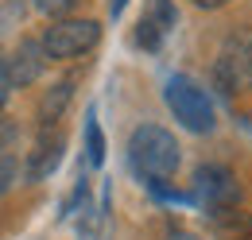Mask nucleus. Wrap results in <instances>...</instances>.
Here are the masks:
<instances>
[{"label":"nucleus","instance_id":"f257e3e1","mask_svg":"<svg viewBox=\"0 0 252 240\" xmlns=\"http://www.w3.org/2000/svg\"><path fill=\"white\" fill-rule=\"evenodd\" d=\"M128 167L136 179H144L148 186H167V182L179 175V163H183V148L179 140L163 128V124H140L132 128L128 136Z\"/></svg>","mask_w":252,"mask_h":240},{"label":"nucleus","instance_id":"f03ea898","mask_svg":"<svg viewBox=\"0 0 252 240\" xmlns=\"http://www.w3.org/2000/svg\"><path fill=\"white\" fill-rule=\"evenodd\" d=\"M163 101H167V109L175 113V120L194 132V136H206V132H214V101H210V93L202 90L194 78L187 74H175V78H167V86H163Z\"/></svg>","mask_w":252,"mask_h":240},{"label":"nucleus","instance_id":"7ed1b4c3","mask_svg":"<svg viewBox=\"0 0 252 240\" xmlns=\"http://www.w3.org/2000/svg\"><path fill=\"white\" fill-rule=\"evenodd\" d=\"M97 39H101V24L90 20V16H66L59 24H51V28L43 31V39H39V47H43V55L55 62H70V59H82L86 51H94Z\"/></svg>","mask_w":252,"mask_h":240},{"label":"nucleus","instance_id":"20e7f679","mask_svg":"<svg viewBox=\"0 0 252 240\" xmlns=\"http://www.w3.org/2000/svg\"><path fill=\"white\" fill-rule=\"evenodd\" d=\"M194 198L210 213L233 210V206L241 202V182H237V175H233L229 167H221V163H202V167L194 171Z\"/></svg>","mask_w":252,"mask_h":240},{"label":"nucleus","instance_id":"39448f33","mask_svg":"<svg viewBox=\"0 0 252 240\" xmlns=\"http://www.w3.org/2000/svg\"><path fill=\"white\" fill-rule=\"evenodd\" d=\"M63 151H66V136H63V132H55V136L43 132L39 144H35V151H28V159H24V167H20L24 182L51 179V175L59 171V163H63Z\"/></svg>","mask_w":252,"mask_h":240},{"label":"nucleus","instance_id":"423d86ee","mask_svg":"<svg viewBox=\"0 0 252 240\" xmlns=\"http://www.w3.org/2000/svg\"><path fill=\"white\" fill-rule=\"evenodd\" d=\"M8 62V78H12V90H28L35 86L39 78H43V70H47V55H43V47L35 43V39H24L16 51H12V59Z\"/></svg>","mask_w":252,"mask_h":240},{"label":"nucleus","instance_id":"0eeeda50","mask_svg":"<svg viewBox=\"0 0 252 240\" xmlns=\"http://www.w3.org/2000/svg\"><path fill=\"white\" fill-rule=\"evenodd\" d=\"M70 97H74V78H63V82H55L51 90L43 93V101H39V109H35V117H39V128H43V132L63 117V109L70 105Z\"/></svg>","mask_w":252,"mask_h":240},{"label":"nucleus","instance_id":"6e6552de","mask_svg":"<svg viewBox=\"0 0 252 240\" xmlns=\"http://www.w3.org/2000/svg\"><path fill=\"white\" fill-rule=\"evenodd\" d=\"M221 59L237 70L241 86H249V82H252V35H229V43H225Z\"/></svg>","mask_w":252,"mask_h":240},{"label":"nucleus","instance_id":"1a4fd4ad","mask_svg":"<svg viewBox=\"0 0 252 240\" xmlns=\"http://www.w3.org/2000/svg\"><path fill=\"white\" fill-rule=\"evenodd\" d=\"M144 20H148V24H156L163 35H171L175 24H179V8H175V0H148Z\"/></svg>","mask_w":252,"mask_h":240},{"label":"nucleus","instance_id":"9d476101","mask_svg":"<svg viewBox=\"0 0 252 240\" xmlns=\"http://www.w3.org/2000/svg\"><path fill=\"white\" fill-rule=\"evenodd\" d=\"M86 163H90V167H101V163H105V136H101V124H97L94 109L86 113Z\"/></svg>","mask_w":252,"mask_h":240},{"label":"nucleus","instance_id":"9b49d317","mask_svg":"<svg viewBox=\"0 0 252 240\" xmlns=\"http://www.w3.org/2000/svg\"><path fill=\"white\" fill-rule=\"evenodd\" d=\"M163 39H167V35H163L156 24H148V20L140 16V24H136V31H132V43H136V47H144V51H159V47H163Z\"/></svg>","mask_w":252,"mask_h":240},{"label":"nucleus","instance_id":"f8f14e48","mask_svg":"<svg viewBox=\"0 0 252 240\" xmlns=\"http://www.w3.org/2000/svg\"><path fill=\"white\" fill-rule=\"evenodd\" d=\"M78 210H90V182L86 175H78V186H74V194L63 202V217H74Z\"/></svg>","mask_w":252,"mask_h":240},{"label":"nucleus","instance_id":"ddd939ff","mask_svg":"<svg viewBox=\"0 0 252 240\" xmlns=\"http://www.w3.org/2000/svg\"><path fill=\"white\" fill-rule=\"evenodd\" d=\"M16 179H20V159L8 155V151H0V198L16 186Z\"/></svg>","mask_w":252,"mask_h":240},{"label":"nucleus","instance_id":"4468645a","mask_svg":"<svg viewBox=\"0 0 252 240\" xmlns=\"http://www.w3.org/2000/svg\"><path fill=\"white\" fill-rule=\"evenodd\" d=\"M74 4H78V0H35V8H39L43 16H66Z\"/></svg>","mask_w":252,"mask_h":240},{"label":"nucleus","instance_id":"2eb2a0df","mask_svg":"<svg viewBox=\"0 0 252 240\" xmlns=\"http://www.w3.org/2000/svg\"><path fill=\"white\" fill-rule=\"evenodd\" d=\"M16 140H20V128H16L12 120H8L4 113H0V151H4V148H12Z\"/></svg>","mask_w":252,"mask_h":240},{"label":"nucleus","instance_id":"dca6fc26","mask_svg":"<svg viewBox=\"0 0 252 240\" xmlns=\"http://www.w3.org/2000/svg\"><path fill=\"white\" fill-rule=\"evenodd\" d=\"M8 93H12V78H8V62L0 59V109H4V101H8Z\"/></svg>","mask_w":252,"mask_h":240},{"label":"nucleus","instance_id":"f3484780","mask_svg":"<svg viewBox=\"0 0 252 240\" xmlns=\"http://www.w3.org/2000/svg\"><path fill=\"white\" fill-rule=\"evenodd\" d=\"M194 8H206V12H218V8H225V4H233V0H190Z\"/></svg>","mask_w":252,"mask_h":240},{"label":"nucleus","instance_id":"a211bd4d","mask_svg":"<svg viewBox=\"0 0 252 240\" xmlns=\"http://www.w3.org/2000/svg\"><path fill=\"white\" fill-rule=\"evenodd\" d=\"M105 8H109V16H113V20H121V12L128 8V0H105Z\"/></svg>","mask_w":252,"mask_h":240},{"label":"nucleus","instance_id":"6ab92c4d","mask_svg":"<svg viewBox=\"0 0 252 240\" xmlns=\"http://www.w3.org/2000/svg\"><path fill=\"white\" fill-rule=\"evenodd\" d=\"M167 240H198V237H194V233H183V229H179V233H171Z\"/></svg>","mask_w":252,"mask_h":240}]
</instances>
